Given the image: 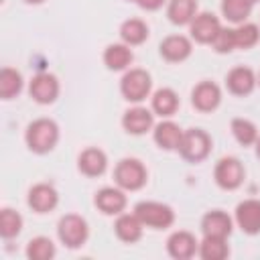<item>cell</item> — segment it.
<instances>
[{"label": "cell", "instance_id": "20", "mask_svg": "<svg viewBox=\"0 0 260 260\" xmlns=\"http://www.w3.org/2000/svg\"><path fill=\"white\" fill-rule=\"evenodd\" d=\"M201 234L215 238H230L234 232V219L223 209H211L201 217Z\"/></svg>", "mask_w": 260, "mask_h": 260}, {"label": "cell", "instance_id": "30", "mask_svg": "<svg viewBox=\"0 0 260 260\" xmlns=\"http://www.w3.org/2000/svg\"><path fill=\"white\" fill-rule=\"evenodd\" d=\"M55 254H57V248H55L53 240L47 236H37L32 240H28V244H26L28 260H51V258H55Z\"/></svg>", "mask_w": 260, "mask_h": 260}, {"label": "cell", "instance_id": "33", "mask_svg": "<svg viewBox=\"0 0 260 260\" xmlns=\"http://www.w3.org/2000/svg\"><path fill=\"white\" fill-rule=\"evenodd\" d=\"M213 51L219 53V55H225V53H232L236 49V37H234V28H228V26H221V30L217 32V37L213 39L211 43Z\"/></svg>", "mask_w": 260, "mask_h": 260}, {"label": "cell", "instance_id": "34", "mask_svg": "<svg viewBox=\"0 0 260 260\" xmlns=\"http://www.w3.org/2000/svg\"><path fill=\"white\" fill-rule=\"evenodd\" d=\"M169 0H136V4L142 8V10H146V12H154V10H158V8H162V4H167Z\"/></svg>", "mask_w": 260, "mask_h": 260}, {"label": "cell", "instance_id": "7", "mask_svg": "<svg viewBox=\"0 0 260 260\" xmlns=\"http://www.w3.org/2000/svg\"><path fill=\"white\" fill-rule=\"evenodd\" d=\"M246 179V169L238 156H221L213 167V181L223 191H236Z\"/></svg>", "mask_w": 260, "mask_h": 260}, {"label": "cell", "instance_id": "21", "mask_svg": "<svg viewBox=\"0 0 260 260\" xmlns=\"http://www.w3.org/2000/svg\"><path fill=\"white\" fill-rule=\"evenodd\" d=\"M114 234L120 242L124 244H136L142 240V234H144V225L142 221L136 217V213H120L116 215V221H114Z\"/></svg>", "mask_w": 260, "mask_h": 260}, {"label": "cell", "instance_id": "12", "mask_svg": "<svg viewBox=\"0 0 260 260\" xmlns=\"http://www.w3.org/2000/svg\"><path fill=\"white\" fill-rule=\"evenodd\" d=\"M234 223L248 236L260 234V199H244L236 205L234 211Z\"/></svg>", "mask_w": 260, "mask_h": 260}, {"label": "cell", "instance_id": "39", "mask_svg": "<svg viewBox=\"0 0 260 260\" xmlns=\"http://www.w3.org/2000/svg\"><path fill=\"white\" fill-rule=\"evenodd\" d=\"M128 2H136V0H128Z\"/></svg>", "mask_w": 260, "mask_h": 260}, {"label": "cell", "instance_id": "2", "mask_svg": "<svg viewBox=\"0 0 260 260\" xmlns=\"http://www.w3.org/2000/svg\"><path fill=\"white\" fill-rule=\"evenodd\" d=\"M211 148H213V140L203 128H189L183 132L177 152L181 154L183 160L191 165H199L211 154Z\"/></svg>", "mask_w": 260, "mask_h": 260}, {"label": "cell", "instance_id": "3", "mask_svg": "<svg viewBox=\"0 0 260 260\" xmlns=\"http://www.w3.org/2000/svg\"><path fill=\"white\" fill-rule=\"evenodd\" d=\"M148 181L144 162L136 156H124L114 167V183L124 191H140Z\"/></svg>", "mask_w": 260, "mask_h": 260}, {"label": "cell", "instance_id": "9", "mask_svg": "<svg viewBox=\"0 0 260 260\" xmlns=\"http://www.w3.org/2000/svg\"><path fill=\"white\" fill-rule=\"evenodd\" d=\"M219 104H221V87L215 81L203 79L195 83V87L191 89V106L197 112L211 114L219 108Z\"/></svg>", "mask_w": 260, "mask_h": 260}, {"label": "cell", "instance_id": "10", "mask_svg": "<svg viewBox=\"0 0 260 260\" xmlns=\"http://www.w3.org/2000/svg\"><path fill=\"white\" fill-rule=\"evenodd\" d=\"M221 30V22L213 12H197L195 18L189 24V35L191 41L199 43V45H211L213 39L217 37V32Z\"/></svg>", "mask_w": 260, "mask_h": 260}, {"label": "cell", "instance_id": "23", "mask_svg": "<svg viewBox=\"0 0 260 260\" xmlns=\"http://www.w3.org/2000/svg\"><path fill=\"white\" fill-rule=\"evenodd\" d=\"M102 59L110 71H126L134 61V53L126 43H112L104 49Z\"/></svg>", "mask_w": 260, "mask_h": 260}, {"label": "cell", "instance_id": "32", "mask_svg": "<svg viewBox=\"0 0 260 260\" xmlns=\"http://www.w3.org/2000/svg\"><path fill=\"white\" fill-rule=\"evenodd\" d=\"M22 215L10 207H4L0 211V236L4 240H12L22 232Z\"/></svg>", "mask_w": 260, "mask_h": 260}, {"label": "cell", "instance_id": "22", "mask_svg": "<svg viewBox=\"0 0 260 260\" xmlns=\"http://www.w3.org/2000/svg\"><path fill=\"white\" fill-rule=\"evenodd\" d=\"M179 106H181V100L173 87H158L150 95V110L154 112V116L173 118L177 114Z\"/></svg>", "mask_w": 260, "mask_h": 260}, {"label": "cell", "instance_id": "36", "mask_svg": "<svg viewBox=\"0 0 260 260\" xmlns=\"http://www.w3.org/2000/svg\"><path fill=\"white\" fill-rule=\"evenodd\" d=\"M24 2H26V4H43L45 0H24Z\"/></svg>", "mask_w": 260, "mask_h": 260}, {"label": "cell", "instance_id": "26", "mask_svg": "<svg viewBox=\"0 0 260 260\" xmlns=\"http://www.w3.org/2000/svg\"><path fill=\"white\" fill-rule=\"evenodd\" d=\"M201 260H225L230 256L228 238H215V236H203L197 250Z\"/></svg>", "mask_w": 260, "mask_h": 260}, {"label": "cell", "instance_id": "11", "mask_svg": "<svg viewBox=\"0 0 260 260\" xmlns=\"http://www.w3.org/2000/svg\"><path fill=\"white\" fill-rule=\"evenodd\" d=\"M256 85H258V75L248 65H236L225 75V87L232 95L246 98L256 89Z\"/></svg>", "mask_w": 260, "mask_h": 260}, {"label": "cell", "instance_id": "29", "mask_svg": "<svg viewBox=\"0 0 260 260\" xmlns=\"http://www.w3.org/2000/svg\"><path fill=\"white\" fill-rule=\"evenodd\" d=\"M254 4L250 0H221V14L228 22L242 24L252 14Z\"/></svg>", "mask_w": 260, "mask_h": 260}, {"label": "cell", "instance_id": "28", "mask_svg": "<svg viewBox=\"0 0 260 260\" xmlns=\"http://www.w3.org/2000/svg\"><path fill=\"white\" fill-rule=\"evenodd\" d=\"M22 75L14 67H2L0 69V98L2 100H12L22 91Z\"/></svg>", "mask_w": 260, "mask_h": 260}, {"label": "cell", "instance_id": "13", "mask_svg": "<svg viewBox=\"0 0 260 260\" xmlns=\"http://www.w3.org/2000/svg\"><path fill=\"white\" fill-rule=\"evenodd\" d=\"M158 53L167 63H183L193 53V41L185 35H169L160 41Z\"/></svg>", "mask_w": 260, "mask_h": 260}, {"label": "cell", "instance_id": "25", "mask_svg": "<svg viewBox=\"0 0 260 260\" xmlns=\"http://www.w3.org/2000/svg\"><path fill=\"white\" fill-rule=\"evenodd\" d=\"M148 24L142 20V18H126L122 24H120V39L122 43H126L128 47H138L142 43H146L148 39Z\"/></svg>", "mask_w": 260, "mask_h": 260}, {"label": "cell", "instance_id": "19", "mask_svg": "<svg viewBox=\"0 0 260 260\" xmlns=\"http://www.w3.org/2000/svg\"><path fill=\"white\" fill-rule=\"evenodd\" d=\"M183 132L185 130L177 122H173L171 118H162V122L154 124L152 128V140L160 150H179Z\"/></svg>", "mask_w": 260, "mask_h": 260}, {"label": "cell", "instance_id": "4", "mask_svg": "<svg viewBox=\"0 0 260 260\" xmlns=\"http://www.w3.org/2000/svg\"><path fill=\"white\" fill-rule=\"evenodd\" d=\"M152 91V77L142 67H130L120 79V93L130 104L144 102Z\"/></svg>", "mask_w": 260, "mask_h": 260}, {"label": "cell", "instance_id": "37", "mask_svg": "<svg viewBox=\"0 0 260 260\" xmlns=\"http://www.w3.org/2000/svg\"><path fill=\"white\" fill-rule=\"evenodd\" d=\"M258 87H260V73H258Z\"/></svg>", "mask_w": 260, "mask_h": 260}, {"label": "cell", "instance_id": "15", "mask_svg": "<svg viewBox=\"0 0 260 260\" xmlns=\"http://www.w3.org/2000/svg\"><path fill=\"white\" fill-rule=\"evenodd\" d=\"M122 128H124V132L132 134V136H142L154 128V112L136 104L134 108H128L124 112Z\"/></svg>", "mask_w": 260, "mask_h": 260}, {"label": "cell", "instance_id": "31", "mask_svg": "<svg viewBox=\"0 0 260 260\" xmlns=\"http://www.w3.org/2000/svg\"><path fill=\"white\" fill-rule=\"evenodd\" d=\"M234 37H236V49L248 51V49L258 45V41H260V26L246 20V22H242V24H238L234 28Z\"/></svg>", "mask_w": 260, "mask_h": 260}, {"label": "cell", "instance_id": "6", "mask_svg": "<svg viewBox=\"0 0 260 260\" xmlns=\"http://www.w3.org/2000/svg\"><path fill=\"white\" fill-rule=\"evenodd\" d=\"M57 238L69 250L81 248L89 238L87 219L81 217L79 213H65L57 223Z\"/></svg>", "mask_w": 260, "mask_h": 260}, {"label": "cell", "instance_id": "5", "mask_svg": "<svg viewBox=\"0 0 260 260\" xmlns=\"http://www.w3.org/2000/svg\"><path fill=\"white\" fill-rule=\"evenodd\" d=\"M134 213L144 228L169 230L175 223V209L162 201H138L134 205Z\"/></svg>", "mask_w": 260, "mask_h": 260}, {"label": "cell", "instance_id": "14", "mask_svg": "<svg viewBox=\"0 0 260 260\" xmlns=\"http://www.w3.org/2000/svg\"><path fill=\"white\" fill-rule=\"evenodd\" d=\"M93 205L104 215H120V213H124V209L128 205V197H126V191L120 189L118 185L116 187H102L93 195Z\"/></svg>", "mask_w": 260, "mask_h": 260}, {"label": "cell", "instance_id": "27", "mask_svg": "<svg viewBox=\"0 0 260 260\" xmlns=\"http://www.w3.org/2000/svg\"><path fill=\"white\" fill-rule=\"evenodd\" d=\"M230 130H232L236 142L242 144L244 148L246 146H254L256 140H258V136H260L256 124L252 120H248V118H234L230 122Z\"/></svg>", "mask_w": 260, "mask_h": 260}, {"label": "cell", "instance_id": "8", "mask_svg": "<svg viewBox=\"0 0 260 260\" xmlns=\"http://www.w3.org/2000/svg\"><path fill=\"white\" fill-rule=\"evenodd\" d=\"M59 91H61V83H59L57 75H53L49 71H41L28 81V95L41 106L55 104L59 98Z\"/></svg>", "mask_w": 260, "mask_h": 260}, {"label": "cell", "instance_id": "18", "mask_svg": "<svg viewBox=\"0 0 260 260\" xmlns=\"http://www.w3.org/2000/svg\"><path fill=\"white\" fill-rule=\"evenodd\" d=\"M77 171L89 179L102 177L108 171V154L98 146H87L77 156Z\"/></svg>", "mask_w": 260, "mask_h": 260}, {"label": "cell", "instance_id": "38", "mask_svg": "<svg viewBox=\"0 0 260 260\" xmlns=\"http://www.w3.org/2000/svg\"><path fill=\"white\" fill-rule=\"evenodd\" d=\"M250 2H252V4H256V2H258V0H250Z\"/></svg>", "mask_w": 260, "mask_h": 260}, {"label": "cell", "instance_id": "16", "mask_svg": "<svg viewBox=\"0 0 260 260\" xmlns=\"http://www.w3.org/2000/svg\"><path fill=\"white\" fill-rule=\"evenodd\" d=\"M26 203L35 213H51L59 205V193L51 183H37L28 189Z\"/></svg>", "mask_w": 260, "mask_h": 260}, {"label": "cell", "instance_id": "17", "mask_svg": "<svg viewBox=\"0 0 260 260\" xmlns=\"http://www.w3.org/2000/svg\"><path fill=\"white\" fill-rule=\"evenodd\" d=\"M199 242L187 230H177L167 238V254L175 260H189L197 254Z\"/></svg>", "mask_w": 260, "mask_h": 260}, {"label": "cell", "instance_id": "1", "mask_svg": "<svg viewBox=\"0 0 260 260\" xmlns=\"http://www.w3.org/2000/svg\"><path fill=\"white\" fill-rule=\"evenodd\" d=\"M59 124L51 118H37L32 120L24 130V142L30 152L35 154H47L51 152L59 142Z\"/></svg>", "mask_w": 260, "mask_h": 260}, {"label": "cell", "instance_id": "24", "mask_svg": "<svg viewBox=\"0 0 260 260\" xmlns=\"http://www.w3.org/2000/svg\"><path fill=\"white\" fill-rule=\"evenodd\" d=\"M199 12L197 0H169L167 2V18L175 26H189L195 14Z\"/></svg>", "mask_w": 260, "mask_h": 260}, {"label": "cell", "instance_id": "35", "mask_svg": "<svg viewBox=\"0 0 260 260\" xmlns=\"http://www.w3.org/2000/svg\"><path fill=\"white\" fill-rule=\"evenodd\" d=\"M254 148H256V156H258V160H260V136H258V140H256Z\"/></svg>", "mask_w": 260, "mask_h": 260}]
</instances>
